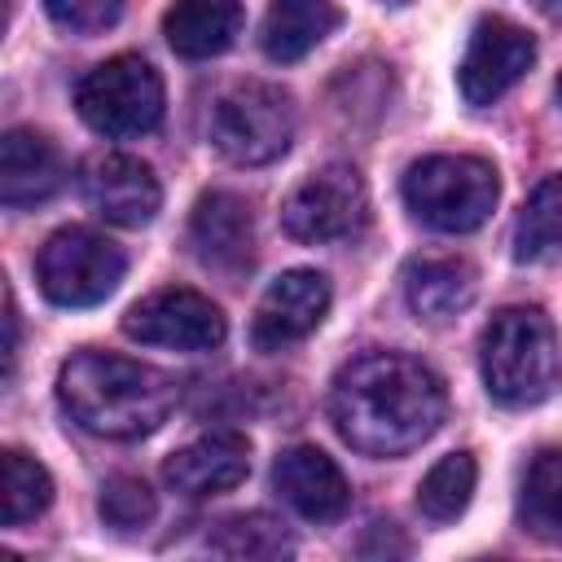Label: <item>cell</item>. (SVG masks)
Listing matches in <instances>:
<instances>
[{"label":"cell","instance_id":"cell-3","mask_svg":"<svg viewBox=\"0 0 562 562\" xmlns=\"http://www.w3.org/2000/svg\"><path fill=\"white\" fill-rule=\"evenodd\" d=\"M483 386L505 408L540 404L558 378V338L540 307H501L479 338Z\"/></svg>","mask_w":562,"mask_h":562},{"label":"cell","instance_id":"cell-4","mask_svg":"<svg viewBox=\"0 0 562 562\" xmlns=\"http://www.w3.org/2000/svg\"><path fill=\"white\" fill-rule=\"evenodd\" d=\"M400 189H404V206L426 228H439V233H474L479 224H487V215L501 198L496 167L474 154L417 158L404 171Z\"/></svg>","mask_w":562,"mask_h":562},{"label":"cell","instance_id":"cell-24","mask_svg":"<svg viewBox=\"0 0 562 562\" xmlns=\"http://www.w3.org/2000/svg\"><path fill=\"white\" fill-rule=\"evenodd\" d=\"M206 549L224 558H285L294 553V540L272 514H233L215 522V531L206 536Z\"/></svg>","mask_w":562,"mask_h":562},{"label":"cell","instance_id":"cell-5","mask_svg":"<svg viewBox=\"0 0 562 562\" xmlns=\"http://www.w3.org/2000/svg\"><path fill=\"white\" fill-rule=\"evenodd\" d=\"M162 79L158 70L136 57V53H119L101 66H92L79 88H75V110L79 119L101 132V136H114V140H127V136H149L158 123H162Z\"/></svg>","mask_w":562,"mask_h":562},{"label":"cell","instance_id":"cell-14","mask_svg":"<svg viewBox=\"0 0 562 562\" xmlns=\"http://www.w3.org/2000/svg\"><path fill=\"white\" fill-rule=\"evenodd\" d=\"M246 474H250V439L237 430L198 435L193 443L176 448L162 465V479L180 496H215L246 483Z\"/></svg>","mask_w":562,"mask_h":562},{"label":"cell","instance_id":"cell-19","mask_svg":"<svg viewBox=\"0 0 562 562\" xmlns=\"http://www.w3.org/2000/svg\"><path fill=\"white\" fill-rule=\"evenodd\" d=\"M342 22L334 0H272L259 26V44L272 61H299L307 57L334 26Z\"/></svg>","mask_w":562,"mask_h":562},{"label":"cell","instance_id":"cell-6","mask_svg":"<svg viewBox=\"0 0 562 562\" xmlns=\"http://www.w3.org/2000/svg\"><path fill=\"white\" fill-rule=\"evenodd\" d=\"M294 140V101L277 83H237L211 110V145L237 167H263Z\"/></svg>","mask_w":562,"mask_h":562},{"label":"cell","instance_id":"cell-9","mask_svg":"<svg viewBox=\"0 0 562 562\" xmlns=\"http://www.w3.org/2000/svg\"><path fill=\"white\" fill-rule=\"evenodd\" d=\"M123 334L145 342V347H167V351H211L224 342L228 321L224 312L184 285H167L145 294L140 303L127 307L123 316Z\"/></svg>","mask_w":562,"mask_h":562},{"label":"cell","instance_id":"cell-17","mask_svg":"<svg viewBox=\"0 0 562 562\" xmlns=\"http://www.w3.org/2000/svg\"><path fill=\"white\" fill-rule=\"evenodd\" d=\"M479 272L465 259H413L404 268V299L417 321L443 325L474 303Z\"/></svg>","mask_w":562,"mask_h":562},{"label":"cell","instance_id":"cell-13","mask_svg":"<svg viewBox=\"0 0 562 562\" xmlns=\"http://www.w3.org/2000/svg\"><path fill=\"white\" fill-rule=\"evenodd\" d=\"M272 487L307 522H334L351 505V487L342 470L334 465V457H325L312 443H294L272 461Z\"/></svg>","mask_w":562,"mask_h":562},{"label":"cell","instance_id":"cell-28","mask_svg":"<svg viewBox=\"0 0 562 562\" xmlns=\"http://www.w3.org/2000/svg\"><path fill=\"white\" fill-rule=\"evenodd\" d=\"M558 101H562V75H558Z\"/></svg>","mask_w":562,"mask_h":562},{"label":"cell","instance_id":"cell-7","mask_svg":"<svg viewBox=\"0 0 562 562\" xmlns=\"http://www.w3.org/2000/svg\"><path fill=\"white\" fill-rule=\"evenodd\" d=\"M123 272H127V255L110 237L79 228V224L57 228L35 255V281H40L44 299L57 307L105 303L119 290Z\"/></svg>","mask_w":562,"mask_h":562},{"label":"cell","instance_id":"cell-1","mask_svg":"<svg viewBox=\"0 0 562 562\" xmlns=\"http://www.w3.org/2000/svg\"><path fill=\"white\" fill-rule=\"evenodd\" d=\"M448 395L435 369L404 351H360L329 382V422L364 457H404L443 422Z\"/></svg>","mask_w":562,"mask_h":562},{"label":"cell","instance_id":"cell-29","mask_svg":"<svg viewBox=\"0 0 562 562\" xmlns=\"http://www.w3.org/2000/svg\"><path fill=\"white\" fill-rule=\"evenodd\" d=\"M386 4H408V0H386Z\"/></svg>","mask_w":562,"mask_h":562},{"label":"cell","instance_id":"cell-12","mask_svg":"<svg viewBox=\"0 0 562 562\" xmlns=\"http://www.w3.org/2000/svg\"><path fill=\"white\" fill-rule=\"evenodd\" d=\"M79 184H83L88 206L101 220L119 224V228H140L162 206V189H158L154 167L132 158V154H97V158H88Z\"/></svg>","mask_w":562,"mask_h":562},{"label":"cell","instance_id":"cell-23","mask_svg":"<svg viewBox=\"0 0 562 562\" xmlns=\"http://www.w3.org/2000/svg\"><path fill=\"white\" fill-rule=\"evenodd\" d=\"M474 483H479V465H474L470 452H448V457H439V461L426 470L422 487H417V509H422V518H430V522H452V518H461L465 505H470V496H474Z\"/></svg>","mask_w":562,"mask_h":562},{"label":"cell","instance_id":"cell-22","mask_svg":"<svg viewBox=\"0 0 562 562\" xmlns=\"http://www.w3.org/2000/svg\"><path fill=\"white\" fill-rule=\"evenodd\" d=\"M48 505H53L48 470L26 452L4 448V457H0V518H4V527H22V522L40 518Z\"/></svg>","mask_w":562,"mask_h":562},{"label":"cell","instance_id":"cell-21","mask_svg":"<svg viewBox=\"0 0 562 562\" xmlns=\"http://www.w3.org/2000/svg\"><path fill=\"white\" fill-rule=\"evenodd\" d=\"M562 255V176H544L518 220H514V259L518 263H544Z\"/></svg>","mask_w":562,"mask_h":562},{"label":"cell","instance_id":"cell-25","mask_svg":"<svg viewBox=\"0 0 562 562\" xmlns=\"http://www.w3.org/2000/svg\"><path fill=\"white\" fill-rule=\"evenodd\" d=\"M97 509H101L105 527H114V531H136V527L154 522L158 496L149 492L145 479H136V474H114V479L101 487Z\"/></svg>","mask_w":562,"mask_h":562},{"label":"cell","instance_id":"cell-11","mask_svg":"<svg viewBox=\"0 0 562 562\" xmlns=\"http://www.w3.org/2000/svg\"><path fill=\"white\" fill-rule=\"evenodd\" d=\"M329 312V281L316 268H290L281 272L250 321V342L259 351H281L290 342H303Z\"/></svg>","mask_w":562,"mask_h":562},{"label":"cell","instance_id":"cell-15","mask_svg":"<svg viewBox=\"0 0 562 562\" xmlns=\"http://www.w3.org/2000/svg\"><path fill=\"white\" fill-rule=\"evenodd\" d=\"M189 241H193V250L206 268L241 272L250 263V246H255L250 206L228 189L202 193L198 206H193V220H189Z\"/></svg>","mask_w":562,"mask_h":562},{"label":"cell","instance_id":"cell-20","mask_svg":"<svg viewBox=\"0 0 562 562\" xmlns=\"http://www.w3.org/2000/svg\"><path fill=\"white\" fill-rule=\"evenodd\" d=\"M518 522L540 540H562V448H540L518 483Z\"/></svg>","mask_w":562,"mask_h":562},{"label":"cell","instance_id":"cell-18","mask_svg":"<svg viewBox=\"0 0 562 562\" xmlns=\"http://www.w3.org/2000/svg\"><path fill=\"white\" fill-rule=\"evenodd\" d=\"M241 31L237 0H176L162 18V35L180 57H220Z\"/></svg>","mask_w":562,"mask_h":562},{"label":"cell","instance_id":"cell-10","mask_svg":"<svg viewBox=\"0 0 562 562\" xmlns=\"http://www.w3.org/2000/svg\"><path fill=\"white\" fill-rule=\"evenodd\" d=\"M536 61V40L509 18H479L457 66V88L470 105H492L505 97Z\"/></svg>","mask_w":562,"mask_h":562},{"label":"cell","instance_id":"cell-16","mask_svg":"<svg viewBox=\"0 0 562 562\" xmlns=\"http://www.w3.org/2000/svg\"><path fill=\"white\" fill-rule=\"evenodd\" d=\"M61 189V154L44 132L13 127L0 140V202L4 206H35Z\"/></svg>","mask_w":562,"mask_h":562},{"label":"cell","instance_id":"cell-26","mask_svg":"<svg viewBox=\"0 0 562 562\" xmlns=\"http://www.w3.org/2000/svg\"><path fill=\"white\" fill-rule=\"evenodd\" d=\"M44 9L70 35H101L123 18V0H44Z\"/></svg>","mask_w":562,"mask_h":562},{"label":"cell","instance_id":"cell-2","mask_svg":"<svg viewBox=\"0 0 562 562\" xmlns=\"http://www.w3.org/2000/svg\"><path fill=\"white\" fill-rule=\"evenodd\" d=\"M57 400L66 417L97 439H145L171 417L180 386L145 360L88 347L61 364Z\"/></svg>","mask_w":562,"mask_h":562},{"label":"cell","instance_id":"cell-27","mask_svg":"<svg viewBox=\"0 0 562 562\" xmlns=\"http://www.w3.org/2000/svg\"><path fill=\"white\" fill-rule=\"evenodd\" d=\"M536 9H540L549 22H562V0H536Z\"/></svg>","mask_w":562,"mask_h":562},{"label":"cell","instance_id":"cell-8","mask_svg":"<svg viewBox=\"0 0 562 562\" xmlns=\"http://www.w3.org/2000/svg\"><path fill=\"white\" fill-rule=\"evenodd\" d=\"M364 220H369V193H364L360 171L347 162H329L312 171L281 206V228L307 246L356 237Z\"/></svg>","mask_w":562,"mask_h":562}]
</instances>
